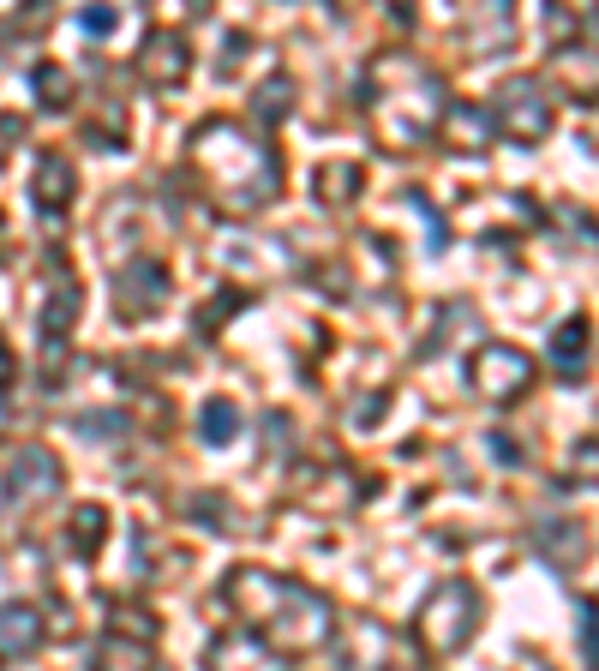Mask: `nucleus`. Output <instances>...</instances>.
<instances>
[{
	"label": "nucleus",
	"instance_id": "obj_1",
	"mask_svg": "<svg viewBox=\"0 0 599 671\" xmlns=\"http://www.w3.org/2000/svg\"><path fill=\"white\" fill-rule=\"evenodd\" d=\"M474 624H480V600H474L468 582H444L426 600V612H420V636H426L432 654H462L468 636H474Z\"/></svg>",
	"mask_w": 599,
	"mask_h": 671
},
{
	"label": "nucleus",
	"instance_id": "obj_2",
	"mask_svg": "<svg viewBox=\"0 0 599 671\" xmlns=\"http://www.w3.org/2000/svg\"><path fill=\"white\" fill-rule=\"evenodd\" d=\"M276 636L294 648V654H312V648H324L330 642V630H336V612L312 594V588H288V600L276 606Z\"/></svg>",
	"mask_w": 599,
	"mask_h": 671
},
{
	"label": "nucleus",
	"instance_id": "obj_3",
	"mask_svg": "<svg viewBox=\"0 0 599 671\" xmlns=\"http://www.w3.org/2000/svg\"><path fill=\"white\" fill-rule=\"evenodd\" d=\"M474 390L480 396H492V402H516L528 384H534V360L522 354V348H510V342H486L480 354H474Z\"/></svg>",
	"mask_w": 599,
	"mask_h": 671
},
{
	"label": "nucleus",
	"instance_id": "obj_4",
	"mask_svg": "<svg viewBox=\"0 0 599 671\" xmlns=\"http://www.w3.org/2000/svg\"><path fill=\"white\" fill-rule=\"evenodd\" d=\"M138 72H144V84L174 90V84L192 72V54H186V42H180L174 30H150L144 48H138Z\"/></svg>",
	"mask_w": 599,
	"mask_h": 671
},
{
	"label": "nucleus",
	"instance_id": "obj_5",
	"mask_svg": "<svg viewBox=\"0 0 599 671\" xmlns=\"http://www.w3.org/2000/svg\"><path fill=\"white\" fill-rule=\"evenodd\" d=\"M492 132H498V114H492V108H480V102H450V108H444V120H438V138H444L456 156L486 150V144H492Z\"/></svg>",
	"mask_w": 599,
	"mask_h": 671
},
{
	"label": "nucleus",
	"instance_id": "obj_6",
	"mask_svg": "<svg viewBox=\"0 0 599 671\" xmlns=\"http://www.w3.org/2000/svg\"><path fill=\"white\" fill-rule=\"evenodd\" d=\"M228 600L240 606V618H276V606L288 600V582H276L264 570H240V576H228Z\"/></svg>",
	"mask_w": 599,
	"mask_h": 671
},
{
	"label": "nucleus",
	"instance_id": "obj_7",
	"mask_svg": "<svg viewBox=\"0 0 599 671\" xmlns=\"http://www.w3.org/2000/svg\"><path fill=\"white\" fill-rule=\"evenodd\" d=\"M210 671H282V660H276L252 630H228V636L210 648Z\"/></svg>",
	"mask_w": 599,
	"mask_h": 671
},
{
	"label": "nucleus",
	"instance_id": "obj_8",
	"mask_svg": "<svg viewBox=\"0 0 599 671\" xmlns=\"http://www.w3.org/2000/svg\"><path fill=\"white\" fill-rule=\"evenodd\" d=\"M504 126H510L516 138H546V132H552L546 96H540L534 84H510V96H504Z\"/></svg>",
	"mask_w": 599,
	"mask_h": 671
},
{
	"label": "nucleus",
	"instance_id": "obj_9",
	"mask_svg": "<svg viewBox=\"0 0 599 671\" xmlns=\"http://www.w3.org/2000/svg\"><path fill=\"white\" fill-rule=\"evenodd\" d=\"M42 642V618L36 606H0V660H24Z\"/></svg>",
	"mask_w": 599,
	"mask_h": 671
},
{
	"label": "nucleus",
	"instance_id": "obj_10",
	"mask_svg": "<svg viewBox=\"0 0 599 671\" xmlns=\"http://www.w3.org/2000/svg\"><path fill=\"white\" fill-rule=\"evenodd\" d=\"M120 288H126V312H156L162 300H168V270L162 264H132L126 276H120Z\"/></svg>",
	"mask_w": 599,
	"mask_h": 671
},
{
	"label": "nucleus",
	"instance_id": "obj_11",
	"mask_svg": "<svg viewBox=\"0 0 599 671\" xmlns=\"http://www.w3.org/2000/svg\"><path fill=\"white\" fill-rule=\"evenodd\" d=\"M12 486H24V492H54V486H60V462H54L42 444H24V450L12 456Z\"/></svg>",
	"mask_w": 599,
	"mask_h": 671
},
{
	"label": "nucleus",
	"instance_id": "obj_12",
	"mask_svg": "<svg viewBox=\"0 0 599 671\" xmlns=\"http://www.w3.org/2000/svg\"><path fill=\"white\" fill-rule=\"evenodd\" d=\"M72 186H78L72 162H66L60 150H48V156H42V168H36V192H42V204H66V198H72Z\"/></svg>",
	"mask_w": 599,
	"mask_h": 671
},
{
	"label": "nucleus",
	"instance_id": "obj_13",
	"mask_svg": "<svg viewBox=\"0 0 599 671\" xmlns=\"http://www.w3.org/2000/svg\"><path fill=\"white\" fill-rule=\"evenodd\" d=\"M198 432H204V444H228V438L240 432V408H234L228 396H210V402L198 408Z\"/></svg>",
	"mask_w": 599,
	"mask_h": 671
},
{
	"label": "nucleus",
	"instance_id": "obj_14",
	"mask_svg": "<svg viewBox=\"0 0 599 671\" xmlns=\"http://www.w3.org/2000/svg\"><path fill=\"white\" fill-rule=\"evenodd\" d=\"M552 354H558V366L570 372V366H582L588 360V318H570V324H558V336H552Z\"/></svg>",
	"mask_w": 599,
	"mask_h": 671
},
{
	"label": "nucleus",
	"instance_id": "obj_15",
	"mask_svg": "<svg viewBox=\"0 0 599 671\" xmlns=\"http://www.w3.org/2000/svg\"><path fill=\"white\" fill-rule=\"evenodd\" d=\"M102 534H108V510H102V504H78V510H72V546H78V552H96Z\"/></svg>",
	"mask_w": 599,
	"mask_h": 671
},
{
	"label": "nucleus",
	"instance_id": "obj_16",
	"mask_svg": "<svg viewBox=\"0 0 599 671\" xmlns=\"http://www.w3.org/2000/svg\"><path fill=\"white\" fill-rule=\"evenodd\" d=\"M252 108H258V114H264V120H282V114H288V108H294V84H288V78H282V72H276V78H270V84H258V96H252Z\"/></svg>",
	"mask_w": 599,
	"mask_h": 671
},
{
	"label": "nucleus",
	"instance_id": "obj_17",
	"mask_svg": "<svg viewBox=\"0 0 599 671\" xmlns=\"http://www.w3.org/2000/svg\"><path fill=\"white\" fill-rule=\"evenodd\" d=\"M318 186H324L330 204H348V198L360 192V168H354V162H330V168L318 174Z\"/></svg>",
	"mask_w": 599,
	"mask_h": 671
},
{
	"label": "nucleus",
	"instance_id": "obj_18",
	"mask_svg": "<svg viewBox=\"0 0 599 671\" xmlns=\"http://www.w3.org/2000/svg\"><path fill=\"white\" fill-rule=\"evenodd\" d=\"M36 96H42L48 108H66V102H72V78H66V66H42V72H36Z\"/></svg>",
	"mask_w": 599,
	"mask_h": 671
},
{
	"label": "nucleus",
	"instance_id": "obj_19",
	"mask_svg": "<svg viewBox=\"0 0 599 671\" xmlns=\"http://www.w3.org/2000/svg\"><path fill=\"white\" fill-rule=\"evenodd\" d=\"M72 318H78V294H72V288H60V294H54V306H42V336H60Z\"/></svg>",
	"mask_w": 599,
	"mask_h": 671
},
{
	"label": "nucleus",
	"instance_id": "obj_20",
	"mask_svg": "<svg viewBox=\"0 0 599 671\" xmlns=\"http://www.w3.org/2000/svg\"><path fill=\"white\" fill-rule=\"evenodd\" d=\"M78 432H102V438H120V432H132V420L126 414H114V408H102V414H78Z\"/></svg>",
	"mask_w": 599,
	"mask_h": 671
},
{
	"label": "nucleus",
	"instance_id": "obj_21",
	"mask_svg": "<svg viewBox=\"0 0 599 671\" xmlns=\"http://www.w3.org/2000/svg\"><path fill=\"white\" fill-rule=\"evenodd\" d=\"M84 30H96V36H108V30H114V12H84Z\"/></svg>",
	"mask_w": 599,
	"mask_h": 671
},
{
	"label": "nucleus",
	"instance_id": "obj_22",
	"mask_svg": "<svg viewBox=\"0 0 599 671\" xmlns=\"http://www.w3.org/2000/svg\"><path fill=\"white\" fill-rule=\"evenodd\" d=\"M18 132H24L18 120H0V144H6V138H18Z\"/></svg>",
	"mask_w": 599,
	"mask_h": 671
},
{
	"label": "nucleus",
	"instance_id": "obj_23",
	"mask_svg": "<svg viewBox=\"0 0 599 671\" xmlns=\"http://www.w3.org/2000/svg\"><path fill=\"white\" fill-rule=\"evenodd\" d=\"M6 378H12V354L0 348V384H6Z\"/></svg>",
	"mask_w": 599,
	"mask_h": 671
}]
</instances>
